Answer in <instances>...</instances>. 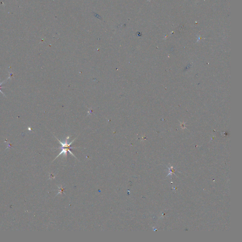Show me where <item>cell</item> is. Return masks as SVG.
I'll return each mask as SVG.
<instances>
[{"instance_id":"cell-2","label":"cell","mask_w":242,"mask_h":242,"mask_svg":"<svg viewBox=\"0 0 242 242\" xmlns=\"http://www.w3.org/2000/svg\"><path fill=\"white\" fill-rule=\"evenodd\" d=\"M12 75V74H11H11H10V77H9V78H8L7 79H6V80H5V81H4V82H1V83L0 84V92H1V93H2V94H4V93H3V92H2V91H1V88H4V87H1V84H3V83H4V82H6V81L8 80V79H10V78H11V75ZM4 96H5V95H4Z\"/></svg>"},{"instance_id":"cell-1","label":"cell","mask_w":242,"mask_h":242,"mask_svg":"<svg viewBox=\"0 0 242 242\" xmlns=\"http://www.w3.org/2000/svg\"><path fill=\"white\" fill-rule=\"evenodd\" d=\"M69 137H68L66 138L65 141L64 143L61 142L60 140H58V139L57 138V140H58V141L60 142V144H61V145H62V147H61V149L62 150V151H61V152H60V153L57 156V157H56V158H55V159H56V158H57L59 156H61V155L62 154H63L64 155V156H65V157H67V152H69L71 154L72 156H74V157H75V156H74V155L73 154V153H72L71 151V148H72L73 147H70L71 144L72 143H73V141H74V140H75V139H74V140H73L72 142H71V143H68V139H69Z\"/></svg>"}]
</instances>
